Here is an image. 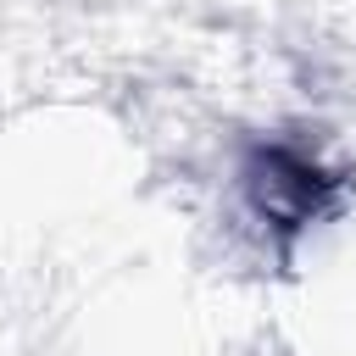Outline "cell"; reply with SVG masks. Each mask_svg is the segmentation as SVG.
I'll return each mask as SVG.
<instances>
[{"mask_svg":"<svg viewBox=\"0 0 356 356\" xmlns=\"http://www.w3.org/2000/svg\"><path fill=\"white\" fill-rule=\"evenodd\" d=\"M334 189H339V178H328L312 156H300L289 145H256L250 161H245V195H250L256 217H267L284 234L323 217Z\"/></svg>","mask_w":356,"mask_h":356,"instance_id":"1","label":"cell"}]
</instances>
